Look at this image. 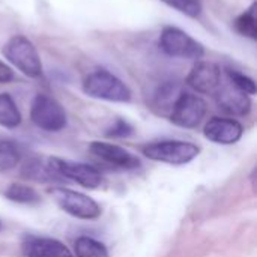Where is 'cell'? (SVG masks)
Instances as JSON below:
<instances>
[{
  "instance_id": "obj_1",
  "label": "cell",
  "mask_w": 257,
  "mask_h": 257,
  "mask_svg": "<svg viewBox=\"0 0 257 257\" xmlns=\"http://www.w3.org/2000/svg\"><path fill=\"white\" fill-rule=\"evenodd\" d=\"M83 90L92 98L113 102H126L131 99L130 87L120 78L105 69H98L89 74L84 80Z\"/></svg>"
},
{
  "instance_id": "obj_2",
  "label": "cell",
  "mask_w": 257,
  "mask_h": 257,
  "mask_svg": "<svg viewBox=\"0 0 257 257\" xmlns=\"http://www.w3.org/2000/svg\"><path fill=\"white\" fill-rule=\"evenodd\" d=\"M3 54L14 66H17L26 75L35 78L42 74V63L36 47L30 39L23 35L12 36L5 44Z\"/></svg>"
},
{
  "instance_id": "obj_3",
  "label": "cell",
  "mask_w": 257,
  "mask_h": 257,
  "mask_svg": "<svg viewBox=\"0 0 257 257\" xmlns=\"http://www.w3.org/2000/svg\"><path fill=\"white\" fill-rule=\"evenodd\" d=\"M200 149L188 142H178V140H166V142H157L151 143L143 148L145 157L166 163V164H173V166H181L187 164L191 160H194L199 155Z\"/></svg>"
},
{
  "instance_id": "obj_4",
  "label": "cell",
  "mask_w": 257,
  "mask_h": 257,
  "mask_svg": "<svg viewBox=\"0 0 257 257\" xmlns=\"http://www.w3.org/2000/svg\"><path fill=\"white\" fill-rule=\"evenodd\" d=\"M160 48L172 57L181 59H200L205 53L200 42L178 27H164L160 35Z\"/></svg>"
},
{
  "instance_id": "obj_5",
  "label": "cell",
  "mask_w": 257,
  "mask_h": 257,
  "mask_svg": "<svg viewBox=\"0 0 257 257\" xmlns=\"http://www.w3.org/2000/svg\"><path fill=\"white\" fill-rule=\"evenodd\" d=\"M50 194L56 203L69 215L80 220H95L101 215L99 205L86 194L66 190V188H53Z\"/></svg>"
},
{
  "instance_id": "obj_6",
  "label": "cell",
  "mask_w": 257,
  "mask_h": 257,
  "mask_svg": "<svg viewBox=\"0 0 257 257\" xmlns=\"http://www.w3.org/2000/svg\"><path fill=\"white\" fill-rule=\"evenodd\" d=\"M30 117L36 126L45 131H60L66 126V113L63 107L53 98L47 95H36L32 108Z\"/></svg>"
},
{
  "instance_id": "obj_7",
  "label": "cell",
  "mask_w": 257,
  "mask_h": 257,
  "mask_svg": "<svg viewBox=\"0 0 257 257\" xmlns=\"http://www.w3.org/2000/svg\"><path fill=\"white\" fill-rule=\"evenodd\" d=\"M206 114V102L193 93L182 92L172 107L170 120L181 128H196Z\"/></svg>"
},
{
  "instance_id": "obj_8",
  "label": "cell",
  "mask_w": 257,
  "mask_h": 257,
  "mask_svg": "<svg viewBox=\"0 0 257 257\" xmlns=\"http://www.w3.org/2000/svg\"><path fill=\"white\" fill-rule=\"evenodd\" d=\"M50 167L62 175L63 178H68L77 184H80L84 188H98L101 185V175L96 169H93L89 164H81V163H71L66 160H59V158H51L50 160Z\"/></svg>"
},
{
  "instance_id": "obj_9",
  "label": "cell",
  "mask_w": 257,
  "mask_h": 257,
  "mask_svg": "<svg viewBox=\"0 0 257 257\" xmlns=\"http://www.w3.org/2000/svg\"><path fill=\"white\" fill-rule=\"evenodd\" d=\"M214 93H215L217 105L229 114L244 116L251 108V101L248 95L239 90L238 87H235L230 81L226 84H220Z\"/></svg>"
},
{
  "instance_id": "obj_10",
  "label": "cell",
  "mask_w": 257,
  "mask_h": 257,
  "mask_svg": "<svg viewBox=\"0 0 257 257\" xmlns=\"http://www.w3.org/2000/svg\"><path fill=\"white\" fill-rule=\"evenodd\" d=\"M187 83L200 93H214L221 84V69L212 62H199L190 71Z\"/></svg>"
},
{
  "instance_id": "obj_11",
  "label": "cell",
  "mask_w": 257,
  "mask_h": 257,
  "mask_svg": "<svg viewBox=\"0 0 257 257\" xmlns=\"http://www.w3.org/2000/svg\"><path fill=\"white\" fill-rule=\"evenodd\" d=\"M205 137L218 145H232L242 136V125L233 119L212 117L205 125Z\"/></svg>"
},
{
  "instance_id": "obj_12",
  "label": "cell",
  "mask_w": 257,
  "mask_h": 257,
  "mask_svg": "<svg viewBox=\"0 0 257 257\" xmlns=\"http://www.w3.org/2000/svg\"><path fill=\"white\" fill-rule=\"evenodd\" d=\"M90 151L98 158H101L113 166L122 167V169H136L140 164L139 160L133 154H130L123 148L111 145V143L93 142V143H90Z\"/></svg>"
},
{
  "instance_id": "obj_13",
  "label": "cell",
  "mask_w": 257,
  "mask_h": 257,
  "mask_svg": "<svg viewBox=\"0 0 257 257\" xmlns=\"http://www.w3.org/2000/svg\"><path fill=\"white\" fill-rule=\"evenodd\" d=\"M26 257H72L71 251L57 239L30 236L23 242Z\"/></svg>"
},
{
  "instance_id": "obj_14",
  "label": "cell",
  "mask_w": 257,
  "mask_h": 257,
  "mask_svg": "<svg viewBox=\"0 0 257 257\" xmlns=\"http://www.w3.org/2000/svg\"><path fill=\"white\" fill-rule=\"evenodd\" d=\"M21 123V113L8 93H0V126L15 128Z\"/></svg>"
},
{
  "instance_id": "obj_15",
  "label": "cell",
  "mask_w": 257,
  "mask_h": 257,
  "mask_svg": "<svg viewBox=\"0 0 257 257\" xmlns=\"http://www.w3.org/2000/svg\"><path fill=\"white\" fill-rule=\"evenodd\" d=\"M75 256L77 257H108L107 248L102 242L89 238L81 236L75 241Z\"/></svg>"
},
{
  "instance_id": "obj_16",
  "label": "cell",
  "mask_w": 257,
  "mask_h": 257,
  "mask_svg": "<svg viewBox=\"0 0 257 257\" xmlns=\"http://www.w3.org/2000/svg\"><path fill=\"white\" fill-rule=\"evenodd\" d=\"M6 197L12 202L17 203H24V205H33L39 202V196L38 193L27 185H21V184H12L8 190H6Z\"/></svg>"
},
{
  "instance_id": "obj_17",
  "label": "cell",
  "mask_w": 257,
  "mask_h": 257,
  "mask_svg": "<svg viewBox=\"0 0 257 257\" xmlns=\"http://www.w3.org/2000/svg\"><path fill=\"white\" fill-rule=\"evenodd\" d=\"M20 163V151L15 143L0 140V173L14 169Z\"/></svg>"
},
{
  "instance_id": "obj_18",
  "label": "cell",
  "mask_w": 257,
  "mask_h": 257,
  "mask_svg": "<svg viewBox=\"0 0 257 257\" xmlns=\"http://www.w3.org/2000/svg\"><path fill=\"white\" fill-rule=\"evenodd\" d=\"M235 29L238 33H241L242 36L256 39L257 38V29H256V15H254V5L245 11L242 15H239L235 20Z\"/></svg>"
},
{
  "instance_id": "obj_19",
  "label": "cell",
  "mask_w": 257,
  "mask_h": 257,
  "mask_svg": "<svg viewBox=\"0 0 257 257\" xmlns=\"http://www.w3.org/2000/svg\"><path fill=\"white\" fill-rule=\"evenodd\" d=\"M166 5H169L170 8L191 17V18H197L202 14V3L199 0H161Z\"/></svg>"
},
{
  "instance_id": "obj_20",
  "label": "cell",
  "mask_w": 257,
  "mask_h": 257,
  "mask_svg": "<svg viewBox=\"0 0 257 257\" xmlns=\"http://www.w3.org/2000/svg\"><path fill=\"white\" fill-rule=\"evenodd\" d=\"M227 77H229V81L235 87L242 90L244 93H247V95H254L256 93V83L250 77H247V75H244V74H241L238 71H233V69H227Z\"/></svg>"
},
{
  "instance_id": "obj_21",
  "label": "cell",
  "mask_w": 257,
  "mask_h": 257,
  "mask_svg": "<svg viewBox=\"0 0 257 257\" xmlns=\"http://www.w3.org/2000/svg\"><path fill=\"white\" fill-rule=\"evenodd\" d=\"M133 133V128L126 123V122H123V120H117L110 130H108V133H107V136H110V137H128L130 134Z\"/></svg>"
},
{
  "instance_id": "obj_22",
  "label": "cell",
  "mask_w": 257,
  "mask_h": 257,
  "mask_svg": "<svg viewBox=\"0 0 257 257\" xmlns=\"http://www.w3.org/2000/svg\"><path fill=\"white\" fill-rule=\"evenodd\" d=\"M12 78H14L12 69H11L6 63H3V62L0 60V83H8V81H11Z\"/></svg>"
},
{
  "instance_id": "obj_23",
  "label": "cell",
  "mask_w": 257,
  "mask_h": 257,
  "mask_svg": "<svg viewBox=\"0 0 257 257\" xmlns=\"http://www.w3.org/2000/svg\"><path fill=\"white\" fill-rule=\"evenodd\" d=\"M0 229H2V223H0Z\"/></svg>"
}]
</instances>
